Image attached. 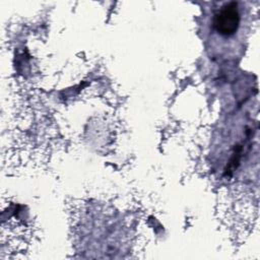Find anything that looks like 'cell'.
Wrapping results in <instances>:
<instances>
[{"label": "cell", "instance_id": "1", "mask_svg": "<svg viewBox=\"0 0 260 260\" xmlns=\"http://www.w3.org/2000/svg\"><path fill=\"white\" fill-rule=\"evenodd\" d=\"M241 15L237 3H230L222 6L213 17V27L217 34L231 37L236 34L240 26Z\"/></svg>", "mask_w": 260, "mask_h": 260}]
</instances>
